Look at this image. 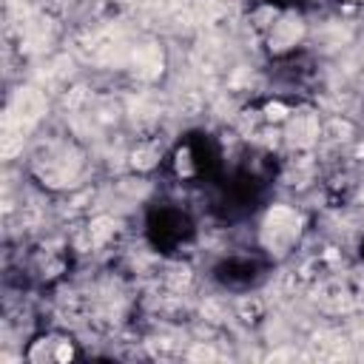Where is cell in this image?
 Instances as JSON below:
<instances>
[{
    "mask_svg": "<svg viewBox=\"0 0 364 364\" xmlns=\"http://www.w3.org/2000/svg\"><path fill=\"white\" fill-rule=\"evenodd\" d=\"M301 236V213L293 205H273L267 208L262 228H259V239L262 247L273 256H284L296 247Z\"/></svg>",
    "mask_w": 364,
    "mask_h": 364,
    "instance_id": "cell-1",
    "label": "cell"
},
{
    "mask_svg": "<svg viewBox=\"0 0 364 364\" xmlns=\"http://www.w3.org/2000/svg\"><path fill=\"white\" fill-rule=\"evenodd\" d=\"M307 37V23L296 9H284L276 14V20L270 23V28L264 31V46L273 57H284L290 51H296Z\"/></svg>",
    "mask_w": 364,
    "mask_h": 364,
    "instance_id": "cell-2",
    "label": "cell"
},
{
    "mask_svg": "<svg viewBox=\"0 0 364 364\" xmlns=\"http://www.w3.org/2000/svg\"><path fill=\"white\" fill-rule=\"evenodd\" d=\"M321 136V119L313 108H293V114L284 122V142L290 148L307 151L318 142Z\"/></svg>",
    "mask_w": 364,
    "mask_h": 364,
    "instance_id": "cell-3",
    "label": "cell"
},
{
    "mask_svg": "<svg viewBox=\"0 0 364 364\" xmlns=\"http://www.w3.org/2000/svg\"><path fill=\"white\" fill-rule=\"evenodd\" d=\"M46 111H48V102H46L43 91H37V88H17L11 94L6 117L14 125H20V128H31V125H37L46 117Z\"/></svg>",
    "mask_w": 364,
    "mask_h": 364,
    "instance_id": "cell-4",
    "label": "cell"
},
{
    "mask_svg": "<svg viewBox=\"0 0 364 364\" xmlns=\"http://www.w3.org/2000/svg\"><path fill=\"white\" fill-rule=\"evenodd\" d=\"M159 159H162V142H159V139H148V136H142V139L131 148V154H128V162H131V168H134L136 173L154 171V168L159 165Z\"/></svg>",
    "mask_w": 364,
    "mask_h": 364,
    "instance_id": "cell-5",
    "label": "cell"
},
{
    "mask_svg": "<svg viewBox=\"0 0 364 364\" xmlns=\"http://www.w3.org/2000/svg\"><path fill=\"white\" fill-rule=\"evenodd\" d=\"M85 230H88V239H91L94 250H102V247H105V245H111V242H114V236L119 233V222H117L114 216H108V213H100V216L88 219Z\"/></svg>",
    "mask_w": 364,
    "mask_h": 364,
    "instance_id": "cell-6",
    "label": "cell"
},
{
    "mask_svg": "<svg viewBox=\"0 0 364 364\" xmlns=\"http://www.w3.org/2000/svg\"><path fill=\"white\" fill-rule=\"evenodd\" d=\"M134 71L139 77H145V80L162 74V48L154 46V43L136 46V51H134Z\"/></svg>",
    "mask_w": 364,
    "mask_h": 364,
    "instance_id": "cell-7",
    "label": "cell"
},
{
    "mask_svg": "<svg viewBox=\"0 0 364 364\" xmlns=\"http://www.w3.org/2000/svg\"><path fill=\"white\" fill-rule=\"evenodd\" d=\"M162 284L168 287L171 296H185L191 290V284H193V270L188 264H182V262L168 264L165 273H162Z\"/></svg>",
    "mask_w": 364,
    "mask_h": 364,
    "instance_id": "cell-8",
    "label": "cell"
},
{
    "mask_svg": "<svg viewBox=\"0 0 364 364\" xmlns=\"http://www.w3.org/2000/svg\"><path fill=\"white\" fill-rule=\"evenodd\" d=\"M264 313V301L262 299H256V296H250V299H242L239 304H236V316L242 318V321H259V316Z\"/></svg>",
    "mask_w": 364,
    "mask_h": 364,
    "instance_id": "cell-9",
    "label": "cell"
},
{
    "mask_svg": "<svg viewBox=\"0 0 364 364\" xmlns=\"http://www.w3.org/2000/svg\"><path fill=\"white\" fill-rule=\"evenodd\" d=\"M290 114H293V108L284 105L282 100H273V102L264 105V122H267V125H282V122H287Z\"/></svg>",
    "mask_w": 364,
    "mask_h": 364,
    "instance_id": "cell-10",
    "label": "cell"
},
{
    "mask_svg": "<svg viewBox=\"0 0 364 364\" xmlns=\"http://www.w3.org/2000/svg\"><path fill=\"white\" fill-rule=\"evenodd\" d=\"M344 3H364V0H344Z\"/></svg>",
    "mask_w": 364,
    "mask_h": 364,
    "instance_id": "cell-11",
    "label": "cell"
}]
</instances>
